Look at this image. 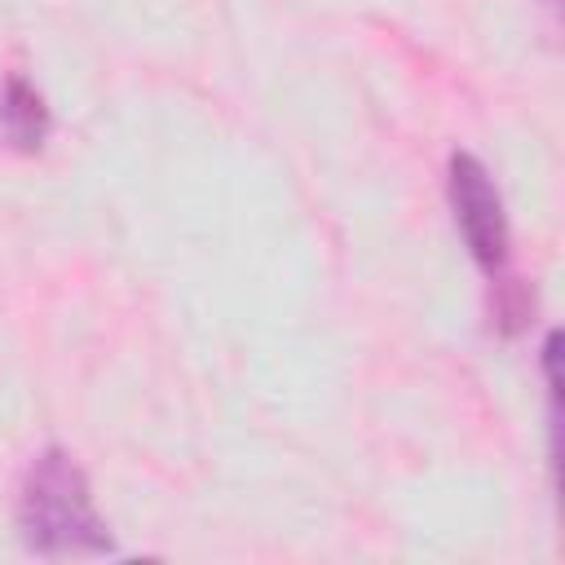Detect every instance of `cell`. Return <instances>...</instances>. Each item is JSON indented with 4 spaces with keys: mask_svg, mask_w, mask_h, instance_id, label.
Returning <instances> with one entry per match:
<instances>
[{
    "mask_svg": "<svg viewBox=\"0 0 565 565\" xmlns=\"http://www.w3.org/2000/svg\"><path fill=\"white\" fill-rule=\"evenodd\" d=\"M18 521H22V539L44 556L110 552V534L93 508L88 477L66 450H44L26 468Z\"/></svg>",
    "mask_w": 565,
    "mask_h": 565,
    "instance_id": "1",
    "label": "cell"
},
{
    "mask_svg": "<svg viewBox=\"0 0 565 565\" xmlns=\"http://www.w3.org/2000/svg\"><path fill=\"white\" fill-rule=\"evenodd\" d=\"M450 207H455V221H459L472 256L486 269H499L508 256V221H503V199L481 159H472V154L450 159Z\"/></svg>",
    "mask_w": 565,
    "mask_h": 565,
    "instance_id": "2",
    "label": "cell"
},
{
    "mask_svg": "<svg viewBox=\"0 0 565 565\" xmlns=\"http://www.w3.org/2000/svg\"><path fill=\"white\" fill-rule=\"evenodd\" d=\"M0 132L18 150H40L49 137V106L22 75H13L0 93Z\"/></svg>",
    "mask_w": 565,
    "mask_h": 565,
    "instance_id": "3",
    "label": "cell"
}]
</instances>
